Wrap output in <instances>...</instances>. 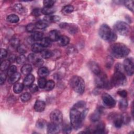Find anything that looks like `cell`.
<instances>
[{
    "label": "cell",
    "mask_w": 134,
    "mask_h": 134,
    "mask_svg": "<svg viewBox=\"0 0 134 134\" xmlns=\"http://www.w3.org/2000/svg\"><path fill=\"white\" fill-rule=\"evenodd\" d=\"M14 9L16 11H20L22 9V5L20 4H16L14 6Z\"/></svg>",
    "instance_id": "57"
},
{
    "label": "cell",
    "mask_w": 134,
    "mask_h": 134,
    "mask_svg": "<svg viewBox=\"0 0 134 134\" xmlns=\"http://www.w3.org/2000/svg\"><path fill=\"white\" fill-rule=\"evenodd\" d=\"M89 66L91 71L95 74L97 75L100 73V69L97 63L95 62H91L89 63Z\"/></svg>",
    "instance_id": "14"
},
{
    "label": "cell",
    "mask_w": 134,
    "mask_h": 134,
    "mask_svg": "<svg viewBox=\"0 0 134 134\" xmlns=\"http://www.w3.org/2000/svg\"><path fill=\"white\" fill-rule=\"evenodd\" d=\"M27 61V58L26 56L24 54H20L16 58V62L18 64H21L25 63Z\"/></svg>",
    "instance_id": "37"
},
{
    "label": "cell",
    "mask_w": 134,
    "mask_h": 134,
    "mask_svg": "<svg viewBox=\"0 0 134 134\" xmlns=\"http://www.w3.org/2000/svg\"><path fill=\"white\" fill-rule=\"evenodd\" d=\"M43 62H44L43 60L42 59L38 58L35 61V62L34 63H35V65L36 66H37V67H41V66L43 64Z\"/></svg>",
    "instance_id": "49"
},
{
    "label": "cell",
    "mask_w": 134,
    "mask_h": 134,
    "mask_svg": "<svg viewBox=\"0 0 134 134\" xmlns=\"http://www.w3.org/2000/svg\"><path fill=\"white\" fill-rule=\"evenodd\" d=\"M31 39L35 41H41L43 38V33L40 31H34L31 36Z\"/></svg>",
    "instance_id": "18"
},
{
    "label": "cell",
    "mask_w": 134,
    "mask_h": 134,
    "mask_svg": "<svg viewBox=\"0 0 134 134\" xmlns=\"http://www.w3.org/2000/svg\"><path fill=\"white\" fill-rule=\"evenodd\" d=\"M43 47L40 43H34L31 46V50L35 53L41 52L43 50Z\"/></svg>",
    "instance_id": "22"
},
{
    "label": "cell",
    "mask_w": 134,
    "mask_h": 134,
    "mask_svg": "<svg viewBox=\"0 0 134 134\" xmlns=\"http://www.w3.org/2000/svg\"><path fill=\"white\" fill-rule=\"evenodd\" d=\"M86 105L85 102H84V101H80L78 102L77 103H76L74 106V107H75L77 109H80V108H84L85 106Z\"/></svg>",
    "instance_id": "46"
},
{
    "label": "cell",
    "mask_w": 134,
    "mask_h": 134,
    "mask_svg": "<svg viewBox=\"0 0 134 134\" xmlns=\"http://www.w3.org/2000/svg\"><path fill=\"white\" fill-rule=\"evenodd\" d=\"M31 14L36 17H38L40 16L42 14V12H41V9L40 8H35L32 10L31 12Z\"/></svg>",
    "instance_id": "45"
},
{
    "label": "cell",
    "mask_w": 134,
    "mask_h": 134,
    "mask_svg": "<svg viewBox=\"0 0 134 134\" xmlns=\"http://www.w3.org/2000/svg\"><path fill=\"white\" fill-rule=\"evenodd\" d=\"M59 45L62 46H66L70 42V39L66 36H61L58 40Z\"/></svg>",
    "instance_id": "17"
},
{
    "label": "cell",
    "mask_w": 134,
    "mask_h": 134,
    "mask_svg": "<svg viewBox=\"0 0 134 134\" xmlns=\"http://www.w3.org/2000/svg\"><path fill=\"white\" fill-rule=\"evenodd\" d=\"M6 79V75L5 73H1L0 74V83L1 85L3 84Z\"/></svg>",
    "instance_id": "50"
},
{
    "label": "cell",
    "mask_w": 134,
    "mask_h": 134,
    "mask_svg": "<svg viewBox=\"0 0 134 134\" xmlns=\"http://www.w3.org/2000/svg\"><path fill=\"white\" fill-rule=\"evenodd\" d=\"M110 51L111 54L118 59L126 57L130 52L129 49L126 45L121 43L113 44L110 48Z\"/></svg>",
    "instance_id": "1"
},
{
    "label": "cell",
    "mask_w": 134,
    "mask_h": 134,
    "mask_svg": "<svg viewBox=\"0 0 134 134\" xmlns=\"http://www.w3.org/2000/svg\"><path fill=\"white\" fill-rule=\"evenodd\" d=\"M107 61L106 62V66L107 68H110L111 66L113 63V60L112 59V58L110 57H108V58H107Z\"/></svg>",
    "instance_id": "56"
},
{
    "label": "cell",
    "mask_w": 134,
    "mask_h": 134,
    "mask_svg": "<svg viewBox=\"0 0 134 134\" xmlns=\"http://www.w3.org/2000/svg\"><path fill=\"white\" fill-rule=\"evenodd\" d=\"M16 58H16V57H15L14 55H12L10 57L9 60L10 61H10L14 62V60H15V59H16Z\"/></svg>",
    "instance_id": "58"
},
{
    "label": "cell",
    "mask_w": 134,
    "mask_h": 134,
    "mask_svg": "<svg viewBox=\"0 0 134 134\" xmlns=\"http://www.w3.org/2000/svg\"><path fill=\"white\" fill-rule=\"evenodd\" d=\"M17 50L18 52L21 54L26 52V48L25 46L23 44L19 45L18 47V48H17Z\"/></svg>",
    "instance_id": "48"
},
{
    "label": "cell",
    "mask_w": 134,
    "mask_h": 134,
    "mask_svg": "<svg viewBox=\"0 0 134 134\" xmlns=\"http://www.w3.org/2000/svg\"><path fill=\"white\" fill-rule=\"evenodd\" d=\"M128 106V102L127 100L123 98L122 99H120L119 102V107L122 110H125L126 109Z\"/></svg>",
    "instance_id": "31"
},
{
    "label": "cell",
    "mask_w": 134,
    "mask_h": 134,
    "mask_svg": "<svg viewBox=\"0 0 134 134\" xmlns=\"http://www.w3.org/2000/svg\"><path fill=\"white\" fill-rule=\"evenodd\" d=\"M51 40L49 38H43L40 41V44L42 45V46L44 48V47H47L49 46V45L51 43Z\"/></svg>",
    "instance_id": "36"
},
{
    "label": "cell",
    "mask_w": 134,
    "mask_h": 134,
    "mask_svg": "<svg viewBox=\"0 0 134 134\" xmlns=\"http://www.w3.org/2000/svg\"><path fill=\"white\" fill-rule=\"evenodd\" d=\"M118 94L122 98H125L127 96V92L125 90H120L118 91Z\"/></svg>",
    "instance_id": "54"
},
{
    "label": "cell",
    "mask_w": 134,
    "mask_h": 134,
    "mask_svg": "<svg viewBox=\"0 0 134 134\" xmlns=\"http://www.w3.org/2000/svg\"><path fill=\"white\" fill-rule=\"evenodd\" d=\"M74 10V7L71 5H68L66 6H65L62 11L64 14H70L72 13Z\"/></svg>",
    "instance_id": "35"
},
{
    "label": "cell",
    "mask_w": 134,
    "mask_h": 134,
    "mask_svg": "<svg viewBox=\"0 0 134 134\" xmlns=\"http://www.w3.org/2000/svg\"><path fill=\"white\" fill-rule=\"evenodd\" d=\"M59 125L51 122L47 126V132L48 133H57L60 131Z\"/></svg>",
    "instance_id": "11"
},
{
    "label": "cell",
    "mask_w": 134,
    "mask_h": 134,
    "mask_svg": "<svg viewBox=\"0 0 134 134\" xmlns=\"http://www.w3.org/2000/svg\"><path fill=\"white\" fill-rule=\"evenodd\" d=\"M31 97V94L29 93L26 92L21 95L20 99L23 102H27L30 99Z\"/></svg>",
    "instance_id": "33"
},
{
    "label": "cell",
    "mask_w": 134,
    "mask_h": 134,
    "mask_svg": "<svg viewBox=\"0 0 134 134\" xmlns=\"http://www.w3.org/2000/svg\"><path fill=\"white\" fill-rule=\"evenodd\" d=\"M71 124L74 129H78L81 127L83 121L81 117V112L79 109L73 107L70 112Z\"/></svg>",
    "instance_id": "3"
},
{
    "label": "cell",
    "mask_w": 134,
    "mask_h": 134,
    "mask_svg": "<svg viewBox=\"0 0 134 134\" xmlns=\"http://www.w3.org/2000/svg\"><path fill=\"white\" fill-rule=\"evenodd\" d=\"M35 81V77L32 74H29L27 75L24 80V85L26 86H30L32 84L33 82Z\"/></svg>",
    "instance_id": "16"
},
{
    "label": "cell",
    "mask_w": 134,
    "mask_h": 134,
    "mask_svg": "<svg viewBox=\"0 0 134 134\" xmlns=\"http://www.w3.org/2000/svg\"><path fill=\"white\" fill-rule=\"evenodd\" d=\"M55 11V8L53 7H43L41 9L42 14L46 15L51 14L53 13Z\"/></svg>",
    "instance_id": "27"
},
{
    "label": "cell",
    "mask_w": 134,
    "mask_h": 134,
    "mask_svg": "<svg viewBox=\"0 0 134 134\" xmlns=\"http://www.w3.org/2000/svg\"><path fill=\"white\" fill-rule=\"evenodd\" d=\"M36 29H37V28L35 24L30 23V24H28L26 26V30L28 32H34Z\"/></svg>",
    "instance_id": "40"
},
{
    "label": "cell",
    "mask_w": 134,
    "mask_h": 134,
    "mask_svg": "<svg viewBox=\"0 0 134 134\" xmlns=\"http://www.w3.org/2000/svg\"><path fill=\"white\" fill-rule=\"evenodd\" d=\"M29 90H30V91L32 93H35L38 91V86L35 84L31 85L29 87Z\"/></svg>",
    "instance_id": "51"
},
{
    "label": "cell",
    "mask_w": 134,
    "mask_h": 134,
    "mask_svg": "<svg viewBox=\"0 0 134 134\" xmlns=\"http://www.w3.org/2000/svg\"><path fill=\"white\" fill-rule=\"evenodd\" d=\"M98 34L100 37L104 40L114 41L117 39L115 33L113 32L110 28L106 24H103L100 27Z\"/></svg>",
    "instance_id": "2"
},
{
    "label": "cell",
    "mask_w": 134,
    "mask_h": 134,
    "mask_svg": "<svg viewBox=\"0 0 134 134\" xmlns=\"http://www.w3.org/2000/svg\"><path fill=\"white\" fill-rule=\"evenodd\" d=\"M102 100L103 103L108 107H113L116 104L115 100L107 93L102 95Z\"/></svg>",
    "instance_id": "10"
},
{
    "label": "cell",
    "mask_w": 134,
    "mask_h": 134,
    "mask_svg": "<svg viewBox=\"0 0 134 134\" xmlns=\"http://www.w3.org/2000/svg\"><path fill=\"white\" fill-rule=\"evenodd\" d=\"M96 77L95 80V84L97 87L99 88H107L111 84H109L106 75L104 73H101V72L96 75Z\"/></svg>",
    "instance_id": "7"
},
{
    "label": "cell",
    "mask_w": 134,
    "mask_h": 134,
    "mask_svg": "<svg viewBox=\"0 0 134 134\" xmlns=\"http://www.w3.org/2000/svg\"><path fill=\"white\" fill-rule=\"evenodd\" d=\"M47 81L44 77H40L38 81V86L40 88H44L46 86Z\"/></svg>",
    "instance_id": "43"
},
{
    "label": "cell",
    "mask_w": 134,
    "mask_h": 134,
    "mask_svg": "<svg viewBox=\"0 0 134 134\" xmlns=\"http://www.w3.org/2000/svg\"><path fill=\"white\" fill-rule=\"evenodd\" d=\"M125 6L131 11H133V1H124Z\"/></svg>",
    "instance_id": "38"
},
{
    "label": "cell",
    "mask_w": 134,
    "mask_h": 134,
    "mask_svg": "<svg viewBox=\"0 0 134 134\" xmlns=\"http://www.w3.org/2000/svg\"><path fill=\"white\" fill-rule=\"evenodd\" d=\"M48 38L51 41H58L59 39L60 35V32L57 30H52L49 32Z\"/></svg>",
    "instance_id": "13"
},
{
    "label": "cell",
    "mask_w": 134,
    "mask_h": 134,
    "mask_svg": "<svg viewBox=\"0 0 134 134\" xmlns=\"http://www.w3.org/2000/svg\"><path fill=\"white\" fill-rule=\"evenodd\" d=\"M49 71L46 67H41L39 69L38 74L40 77H44L49 74Z\"/></svg>",
    "instance_id": "23"
},
{
    "label": "cell",
    "mask_w": 134,
    "mask_h": 134,
    "mask_svg": "<svg viewBox=\"0 0 134 134\" xmlns=\"http://www.w3.org/2000/svg\"><path fill=\"white\" fill-rule=\"evenodd\" d=\"M122 71L120 70H115L111 81V85L118 87L126 84L127 82L126 77Z\"/></svg>",
    "instance_id": "5"
},
{
    "label": "cell",
    "mask_w": 134,
    "mask_h": 134,
    "mask_svg": "<svg viewBox=\"0 0 134 134\" xmlns=\"http://www.w3.org/2000/svg\"><path fill=\"white\" fill-rule=\"evenodd\" d=\"M54 86H55L54 82L52 80H49L47 82L44 88L46 91H51L54 88Z\"/></svg>",
    "instance_id": "34"
},
{
    "label": "cell",
    "mask_w": 134,
    "mask_h": 134,
    "mask_svg": "<svg viewBox=\"0 0 134 134\" xmlns=\"http://www.w3.org/2000/svg\"><path fill=\"white\" fill-rule=\"evenodd\" d=\"M122 120H123V123L126 124V123L129 122L130 117L127 114H125L124 115H122Z\"/></svg>",
    "instance_id": "55"
},
{
    "label": "cell",
    "mask_w": 134,
    "mask_h": 134,
    "mask_svg": "<svg viewBox=\"0 0 134 134\" xmlns=\"http://www.w3.org/2000/svg\"><path fill=\"white\" fill-rule=\"evenodd\" d=\"M16 71H17L16 66L15 65H12L8 69L7 74L9 76H10L13 74H14V73H15L16 72H17Z\"/></svg>",
    "instance_id": "42"
},
{
    "label": "cell",
    "mask_w": 134,
    "mask_h": 134,
    "mask_svg": "<svg viewBox=\"0 0 134 134\" xmlns=\"http://www.w3.org/2000/svg\"><path fill=\"white\" fill-rule=\"evenodd\" d=\"M102 113V109L101 108H97L95 111V112L93 114H92V115L91 116V121H92L93 122L98 121L100 118V116L101 115Z\"/></svg>",
    "instance_id": "15"
},
{
    "label": "cell",
    "mask_w": 134,
    "mask_h": 134,
    "mask_svg": "<svg viewBox=\"0 0 134 134\" xmlns=\"http://www.w3.org/2000/svg\"><path fill=\"white\" fill-rule=\"evenodd\" d=\"M72 131V127L69 125H65L62 128V131L64 133H69Z\"/></svg>",
    "instance_id": "47"
},
{
    "label": "cell",
    "mask_w": 134,
    "mask_h": 134,
    "mask_svg": "<svg viewBox=\"0 0 134 134\" xmlns=\"http://www.w3.org/2000/svg\"><path fill=\"white\" fill-rule=\"evenodd\" d=\"M24 84L20 83H16L14 85L13 90L14 92L16 94H19L22 92L24 88Z\"/></svg>",
    "instance_id": "25"
},
{
    "label": "cell",
    "mask_w": 134,
    "mask_h": 134,
    "mask_svg": "<svg viewBox=\"0 0 134 134\" xmlns=\"http://www.w3.org/2000/svg\"><path fill=\"white\" fill-rule=\"evenodd\" d=\"M45 103L41 100H37L35 102L34 109L37 112H41L44 110L45 108Z\"/></svg>",
    "instance_id": "12"
},
{
    "label": "cell",
    "mask_w": 134,
    "mask_h": 134,
    "mask_svg": "<svg viewBox=\"0 0 134 134\" xmlns=\"http://www.w3.org/2000/svg\"><path fill=\"white\" fill-rule=\"evenodd\" d=\"M124 70L128 75L131 76L133 74L134 65L132 58H126L124 61Z\"/></svg>",
    "instance_id": "9"
},
{
    "label": "cell",
    "mask_w": 134,
    "mask_h": 134,
    "mask_svg": "<svg viewBox=\"0 0 134 134\" xmlns=\"http://www.w3.org/2000/svg\"><path fill=\"white\" fill-rule=\"evenodd\" d=\"M36 26L38 29H43L47 27L48 25V22L44 19L43 20H40L38 21L36 24Z\"/></svg>",
    "instance_id": "24"
},
{
    "label": "cell",
    "mask_w": 134,
    "mask_h": 134,
    "mask_svg": "<svg viewBox=\"0 0 134 134\" xmlns=\"http://www.w3.org/2000/svg\"><path fill=\"white\" fill-rule=\"evenodd\" d=\"M32 71V66L29 64H25L21 69V73L24 75H28Z\"/></svg>",
    "instance_id": "21"
},
{
    "label": "cell",
    "mask_w": 134,
    "mask_h": 134,
    "mask_svg": "<svg viewBox=\"0 0 134 134\" xmlns=\"http://www.w3.org/2000/svg\"><path fill=\"white\" fill-rule=\"evenodd\" d=\"M94 133H103L105 132V125L103 122L99 123L95 130L93 132Z\"/></svg>",
    "instance_id": "26"
},
{
    "label": "cell",
    "mask_w": 134,
    "mask_h": 134,
    "mask_svg": "<svg viewBox=\"0 0 134 134\" xmlns=\"http://www.w3.org/2000/svg\"><path fill=\"white\" fill-rule=\"evenodd\" d=\"M70 85L73 90L78 94H82L85 90V82L79 76H74L70 80Z\"/></svg>",
    "instance_id": "4"
},
{
    "label": "cell",
    "mask_w": 134,
    "mask_h": 134,
    "mask_svg": "<svg viewBox=\"0 0 134 134\" xmlns=\"http://www.w3.org/2000/svg\"><path fill=\"white\" fill-rule=\"evenodd\" d=\"M28 59L30 62H35V61L37 59L36 58V56L35 54L33 53H31L28 56Z\"/></svg>",
    "instance_id": "52"
},
{
    "label": "cell",
    "mask_w": 134,
    "mask_h": 134,
    "mask_svg": "<svg viewBox=\"0 0 134 134\" xmlns=\"http://www.w3.org/2000/svg\"><path fill=\"white\" fill-rule=\"evenodd\" d=\"M114 29L118 34L123 36L128 35L131 31L128 24L122 21H117L114 25Z\"/></svg>",
    "instance_id": "6"
},
{
    "label": "cell",
    "mask_w": 134,
    "mask_h": 134,
    "mask_svg": "<svg viewBox=\"0 0 134 134\" xmlns=\"http://www.w3.org/2000/svg\"><path fill=\"white\" fill-rule=\"evenodd\" d=\"M50 119L51 122L56 125H60L63 120V115L61 111L58 109L53 110L50 115Z\"/></svg>",
    "instance_id": "8"
},
{
    "label": "cell",
    "mask_w": 134,
    "mask_h": 134,
    "mask_svg": "<svg viewBox=\"0 0 134 134\" xmlns=\"http://www.w3.org/2000/svg\"><path fill=\"white\" fill-rule=\"evenodd\" d=\"M19 42H20V41H19V39L17 38H15V37L13 38L10 41L11 45L13 47L16 48H17L19 46Z\"/></svg>",
    "instance_id": "41"
},
{
    "label": "cell",
    "mask_w": 134,
    "mask_h": 134,
    "mask_svg": "<svg viewBox=\"0 0 134 134\" xmlns=\"http://www.w3.org/2000/svg\"><path fill=\"white\" fill-rule=\"evenodd\" d=\"M123 124V120L122 115H117L115 117L114 120V126L116 128H120Z\"/></svg>",
    "instance_id": "19"
},
{
    "label": "cell",
    "mask_w": 134,
    "mask_h": 134,
    "mask_svg": "<svg viewBox=\"0 0 134 134\" xmlns=\"http://www.w3.org/2000/svg\"><path fill=\"white\" fill-rule=\"evenodd\" d=\"M44 19L46 20L48 23L49 22H58L60 20L61 17L59 16L54 15V16L46 17L44 18Z\"/></svg>",
    "instance_id": "30"
},
{
    "label": "cell",
    "mask_w": 134,
    "mask_h": 134,
    "mask_svg": "<svg viewBox=\"0 0 134 134\" xmlns=\"http://www.w3.org/2000/svg\"><path fill=\"white\" fill-rule=\"evenodd\" d=\"M19 20L18 16L15 14H10L7 17V20L11 23H16Z\"/></svg>",
    "instance_id": "29"
},
{
    "label": "cell",
    "mask_w": 134,
    "mask_h": 134,
    "mask_svg": "<svg viewBox=\"0 0 134 134\" xmlns=\"http://www.w3.org/2000/svg\"><path fill=\"white\" fill-rule=\"evenodd\" d=\"M10 61L8 60H5L3 61L1 63V66H0V69L2 71H5L9 68V65H10Z\"/></svg>",
    "instance_id": "32"
},
{
    "label": "cell",
    "mask_w": 134,
    "mask_h": 134,
    "mask_svg": "<svg viewBox=\"0 0 134 134\" xmlns=\"http://www.w3.org/2000/svg\"><path fill=\"white\" fill-rule=\"evenodd\" d=\"M20 77V74L18 72H16L15 73L9 76V78L8 79V82L11 84L16 83L19 80Z\"/></svg>",
    "instance_id": "20"
},
{
    "label": "cell",
    "mask_w": 134,
    "mask_h": 134,
    "mask_svg": "<svg viewBox=\"0 0 134 134\" xmlns=\"http://www.w3.org/2000/svg\"><path fill=\"white\" fill-rule=\"evenodd\" d=\"M41 54L43 58L49 59L50 58H51L54 54L52 51H50L49 50H43L41 52Z\"/></svg>",
    "instance_id": "28"
},
{
    "label": "cell",
    "mask_w": 134,
    "mask_h": 134,
    "mask_svg": "<svg viewBox=\"0 0 134 134\" xmlns=\"http://www.w3.org/2000/svg\"><path fill=\"white\" fill-rule=\"evenodd\" d=\"M7 55V52L6 49H1V54H0V58L1 59L5 58Z\"/></svg>",
    "instance_id": "53"
},
{
    "label": "cell",
    "mask_w": 134,
    "mask_h": 134,
    "mask_svg": "<svg viewBox=\"0 0 134 134\" xmlns=\"http://www.w3.org/2000/svg\"><path fill=\"white\" fill-rule=\"evenodd\" d=\"M46 124H47V122L45 120L42 119H40L38 120H37L36 122V126L37 128L41 129L45 127V126L46 125Z\"/></svg>",
    "instance_id": "39"
},
{
    "label": "cell",
    "mask_w": 134,
    "mask_h": 134,
    "mask_svg": "<svg viewBox=\"0 0 134 134\" xmlns=\"http://www.w3.org/2000/svg\"><path fill=\"white\" fill-rule=\"evenodd\" d=\"M55 1L51 0H45L43 1V6L44 7H52Z\"/></svg>",
    "instance_id": "44"
}]
</instances>
